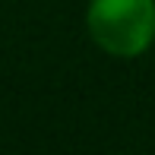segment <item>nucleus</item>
<instances>
[{
  "mask_svg": "<svg viewBox=\"0 0 155 155\" xmlns=\"http://www.w3.org/2000/svg\"><path fill=\"white\" fill-rule=\"evenodd\" d=\"M89 35L111 57H139L155 41V0H92Z\"/></svg>",
  "mask_w": 155,
  "mask_h": 155,
  "instance_id": "f257e3e1",
  "label": "nucleus"
}]
</instances>
